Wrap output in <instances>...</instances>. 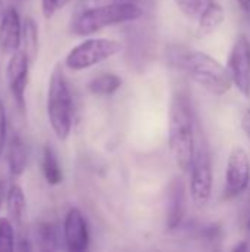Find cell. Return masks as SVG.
I'll return each mask as SVG.
<instances>
[{
    "label": "cell",
    "instance_id": "cell-1",
    "mask_svg": "<svg viewBox=\"0 0 250 252\" xmlns=\"http://www.w3.org/2000/svg\"><path fill=\"white\" fill-rule=\"evenodd\" d=\"M168 62L212 94L222 96L233 86L228 68L205 52L186 46H172L168 50Z\"/></svg>",
    "mask_w": 250,
    "mask_h": 252
},
{
    "label": "cell",
    "instance_id": "cell-2",
    "mask_svg": "<svg viewBox=\"0 0 250 252\" xmlns=\"http://www.w3.org/2000/svg\"><path fill=\"white\" fill-rule=\"evenodd\" d=\"M168 133L169 152L175 165L181 171L190 170L196 154L194 117L192 105L183 93L172 97Z\"/></svg>",
    "mask_w": 250,
    "mask_h": 252
},
{
    "label": "cell",
    "instance_id": "cell-3",
    "mask_svg": "<svg viewBox=\"0 0 250 252\" xmlns=\"http://www.w3.org/2000/svg\"><path fill=\"white\" fill-rule=\"evenodd\" d=\"M141 15L143 9L137 3H102L81 12L72 22V31L90 35L111 25L136 21Z\"/></svg>",
    "mask_w": 250,
    "mask_h": 252
},
{
    "label": "cell",
    "instance_id": "cell-4",
    "mask_svg": "<svg viewBox=\"0 0 250 252\" xmlns=\"http://www.w3.org/2000/svg\"><path fill=\"white\" fill-rule=\"evenodd\" d=\"M47 117L50 127L59 140H66L72 130V96L60 66L52 71L47 89Z\"/></svg>",
    "mask_w": 250,
    "mask_h": 252
},
{
    "label": "cell",
    "instance_id": "cell-5",
    "mask_svg": "<svg viewBox=\"0 0 250 252\" xmlns=\"http://www.w3.org/2000/svg\"><path fill=\"white\" fill-rule=\"evenodd\" d=\"M122 44L112 38H88L71 49L65 63L72 71H83L118 55Z\"/></svg>",
    "mask_w": 250,
    "mask_h": 252
},
{
    "label": "cell",
    "instance_id": "cell-6",
    "mask_svg": "<svg viewBox=\"0 0 250 252\" xmlns=\"http://www.w3.org/2000/svg\"><path fill=\"white\" fill-rule=\"evenodd\" d=\"M190 193L197 207H205L212 193V158L205 140L196 146L193 164L190 167Z\"/></svg>",
    "mask_w": 250,
    "mask_h": 252
},
{
    "label": "cell",
    "instance_id": "cell-7",
    "mask_svg": "<svg viewBox=\"0 0 250 252\" xmlns=\"http://www.w3.org/2000/svg\"><path fill=\"white\" fill-rule=\"evenodd\" d=\"M250 182V161L248 152L242 146H234L227 161L225 174V199H231L243 193Z\"/></svg>",
    "mask_w": 250,
    "mask_h": 252
},
{
    "label": "cell",
    "instance_id": "cell-8",
    "mask_svg": "<svg viewBox=\"0 0 250 252\" xmlns=\"http://www.w3.org/2000/svg\"><path fill=\"white\" fill-rule=\"evenodd\" d=\"M228 71L233 78V84L237 90L249 97L250 96V41L248 35H237L230 58H228Z\"/></svg>",
    "mask_w": 250,
    "mask_h": 252
},
{
    "label": "cell",
    "instance_id": "cell-9",
    "mask_svg": "<svg viewBox=\"0 0 250 252\" xmlns=\"http://www.w3.org/2000/svg\"><path fill=\"white\" fill-rule=\"evenodd\" d=\"M29 58L24 50H16L12 53L6 65V80L10 89V93L18 105V108L25 111V90L28 84V69Z\"/></svg>",
    "mask_w": 250,
    "mask_h": 252
},
{
    "label": "cell",
    "instance_id": "cell-10",
    "mask_svg": "<svg viewBox=\"0 0 250 252\" xmlns=\"http://www.w3.org/2000/svg\"><path fill=\"white\" fill-rule=\"evenodd\" d=\"M63 239L69 251H85L90 244V235L85 217L78 208H71L63 223Z\"/></svg>",
    "mask_w": 250,
    "mask_h": 252
},
{
    "label": "cell",
    "instance_id": "cell-11",
    "mask_svg": "<svg viewBox=\"0 0 250 252\" xmlns=\"http://www.w3.org/2000/svg\"><path fill=\"white\" fill-rule=\"evenodd\" d=\"M22 44V22L16 9L9 7L1 13L0 19V50L13 53Z\"/></svg>",
    "mask_w": 250,
    "mask_h": 252
},
{
    "label": "cell",
    "instance_id": "cell-12",
    "mask_svg": "<svg viewBox=\"0 0 250 252\" xmlns=\"http://www.w3.org/2000/svg\"><path fill=\"white\" fill-rule=\"evenodd\" d=\"M167 227L175 230L180 227L186 210H187V193L184 182L180 177H174L168 186V201H167Z\"/></svg>",
    "mask_w": 250,
    "mask_h": 252
},
{
    "label": "cell",
    "instance_id": "cell-13",
    "mask_svg": "<svg viewBox=\"0 0 250 252\" xmlns=\"http://www.w3.org/2000/svg\"><path fill=\"white\" fill-rule=\"evenodd\" d=\"M27 164H28V148L21 137L15 136L10 140L7 149V165L10 174L15 177L21 176L25 171Z\"/></svg>",
    "mask_w": 250,
    "mask_h": 252
},
{
    "label": "cell",
    "instance_id": "cell-14",
    "mask_svg": "<svg viewBox=\"0 0 250 252\" xmlns=\"http://www.w3.org/2000/svg\"><path fill=\"white\" fill-rule=\"evenodd\" d=\"M224 19H225L224 7L218 1L212 0L199 16V32L203 35L215 32L222 25Z\"/></svg>",
    "mask_w": 250,
    "mask_h": 252
},
{
    "label": "cell",
    "instance_id": "cell-15",
    "mask_svg": "<svg viewBox=\"0 0 250 252\" xmlns=\"http://www.w3.org/2000/svg\"><path fill=\"white\" fill-rule=\"evenodd\" d=\"M6 205H7V211H9V216L12 217V220L16 223H21L25 216V211H27V199H25V195H24V190L21 186L12 185L7 189Z\"/></svg>",
    "mask_w": 250,
    "mask_h": 252
},
{
    "label": "cell",
    "instance_id": "cell-16",
    "mask_svg": "<svg viewBox=\"0 0 250 252\" xmlns=\"http://www.w3.org/2000/svg\"><path fill=\"white\" fill-rule=\"evenodd\" d=\"M22 44L24 52L32 62L38 53V25L31 16H27L22 24Z\"/></svg>",
    "mask_w": 250,
    "mask_h": 252
},
{
    "label": "cell",
    "instance_id": "cell-17",
    "mask_svg": "<svg viewBox=\"0 0 250 252\" xmlns=\"http://www.w3.org/2000/svg\"><path fill=\"white\" fill-rule=\"evenodd\" d=\"M41 168H43L44 179L50 186H56L62 182V170H60L59 161L56 158V154L52 151L50 146H46L43 151Z\"/></svg>",
    "mask_w": 250,
    "mask_h": 252
},
{
    "label": "cell",
    "instance_id": "cell-18",
    "mask_svg": "<svg viewBox=\"0 0 250 252\" xmlns=\"http://www.w3.org/2000/svg\"><path fill=\"white\" fill-rule=\"evenodd\" d=\"M122 84V80L116 74H102L88 83V90L93 94L108 96L115 93Z\"/></svg>",
    "mask_w": 250,
    "mask_h": 252
},
{
    "label": "cell",
    "instance_id": "cell-19",
    "mask_svg": "<svg viewBox=\"0 0 250 252\" xmlns=\"http://www.w3.org/2000/svg\"><path fill=\"white\" fill-rule=\"evenodd\" d=\"M38 241L43 250H56L59 242L57 229L52 223H43L38 227Z\"/></svg>",
    "mask_w": 250,
    "mask_h": 252
},
{
    "label": "cell",
    "instance_id": "cell-20",
    "mask_svg": "<svg viewBox=\"0 0 250 252\" xmlns=\"http://www.w3.org/2000/svg\"><path fill=\"white\" fill-rule=\"evenodd\" d=\"M15 250V232L10 220L0 219V251H13Z\"/></svg>",
    "mask_w": 250,
    "mask_h": 252
},
{
    "label": "cell",
    "instance_id": "cell-21",
    "mask_svg": "<svg viewBox=\"0 0 250 252\" xmlns=\"http://www.w3.org/2000/svg\"><path fill=\"white\" fill-rule=\"evenodd\" d=\"M212 0H175L178 9L189 18H199Z\"/></svg>",
    "mask_w": 250,
    "mask_h": 252
},
{
    "label": "cell",
    "instance_id": "cell-22",
    "mask_svg": "<svg viewBox=\"0 0 250 252\" xmlns=\"http://www.w3.org/2000/svg\"><path fill=\"white\" fill-rule=\"evenodd\" d=\"M6 146V111L3 102L0 100V157Z\"/></svg>",
    "mask_w": 250,
    "mask_h": 252
},
{
    "label": "cell",
    "instance_id": "cell-23",
    "mask_svg": "<svg viewBox=\"0 0 250 252\" xmlns=\"http://www.w3.org/2000/svg\"><path fill=\"white\" fill-rule=\"evenodd\" d=\"M57 9V0H41V10L46 18H52Z\"/></svg>",
    "mask_w": 250,
    "mask_h": 252
},
{
    "label": "cell",
    "instance_id": "cell-24",
    "mask_svg": "<svg viewBox=\"0 0 250 252\" xmlns=\"http://www.w3.org/2000/svg\"><path fill=\"white\" fill-rule=\"evenodd\" d=\"M242 128L246 137L250 140V109H246L242 115Z\"/></svg>",
    "mask_w": 250,
    "mask_h": 252
},
{
    "label": "cell",
    "instance_id": "cell-25",
    "mask_svg": "<svg viewBox=\"0 0 250 252\" xmlns=\"http://www.w3.org/2000/svg\"><path fill=\"white\" fill-rule=\"evenodd\" d=\"M96 3L102 4V3H140V0H94Z\"/></svg>",
    "mask_w": 250,
    "mask_h": 252
},
{
    "label": "cell",
    "instance_id": "cell-26",
    "mask_svg": "<svg viewBox=\"0 0 250 252\" xmlns=\"http://www.w3.org/2000/svg\"><path fill=\"white\" fill-rule=\"evenodd\" d=\"M19 241H21V242H19L18 248H19L21 251H28V250H31V244H28V239H25V238H21Z\"/></svg>",
    "mask_w": 250,
    "mask_h": 252
},
{
    "label": "cell",
    "instance_id": "cell-27",
    "mask_svg": "<svg viewBox=\"0 0 250 252\" xmlns=\"http://www.w3.org/2000/svg\"><path fill=\"white\" fill-rule=\"evenodd\" d=\"M240 7L245 9V10H250V0H237Z\"/></svg>",
    "mask_w": 250,
    "mask_h": 252
},
{
    "label": "cell",
    "instance_id": "cell-28",
    "mask_svg": "<svg viewBox=\"0 0 250 252\" xmlns=\"http://www.w3.org/2000/svg\"><path fill=\"white\" fill-rule=\"evenodd\" d=\"M4 196H6L4 186H3V183L0 182V208H1V204H3V201H4Z\"/></svg>",
    "mask_w": 250,
    "mask_h": 252
},
{
    "label": "cell",
    "instance_id": "cell-29",
    "mask_svg": "<svg viewBox=\"0 0 250 252\" xmlns=\"http://www.w3.org/2000/svg\"><path fill=\"white\" fill-rule=\"evenodd\" d=\"M246 250H248V245L246 244H242V245L234 247V251H246Z\"/></svg>",
    "mask_w": 250,
    "mask_h": 252
},
{
    "label": "cell",
    "instance_id": "cell-30",
    "mask_svg": "<svg viewBox=\"0 0 250 252\" xmlns=\"http://www.w3.org/2000/svg\"><path fill=\"white\" fill-rule=\"evenodd\" d=\"M246 227H248V232L250 233V217H249V220H248V226H246Z\"/></svg>",
    "mask_w": 250,
    "mask_h": 252
}]
</instances>
